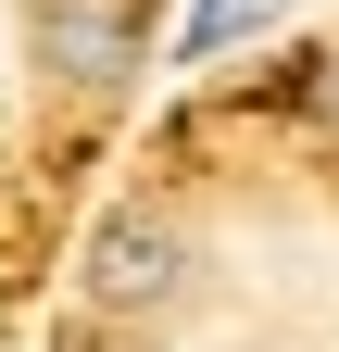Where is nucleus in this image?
Wrapping results in <instances>:
<instances>
[{"mask_svg": "<svg viewBox=\"0 0 339 352\" xmlns=\"http://www.w3.org/2000/svg\"><path fill=\"white\" fill-rule=\"evenodd\" d=\"M176 289H189V239L163 227V214H113L89 239V302L101 315H163Z\"/></svg>", "mask_w": 339, "mask_h": 352, "instance_id": "obj_1", "label": "nucleus"}, {"mask_svg": "<svg viewBox=\"0 0 339 352\" xmlns=\"http://www.w3.org/2000/svg\"><path fill=\"white\" fill-rule=\"evenodd\" d=\"M264 13H277V0H189V38H176V51L189 63H226L239 38H264Z\"/></svg>", "mask_w": 339, "mask_h": 352, "instance_id": "obj_3", "label": "nucleus"}, {"mask_svg": "<svg viewBox=\"0 0 339 352\" xmlns=\"http://www.w3.org/2000/svg\"><path fill=\"white\" fill-rule=\"evenodd\" d=\"M314 113L339 126V51H314Z\"/></svg>", "mask_w": 339, "mask_h": 352, "instance_id": "obj_4", "label": "nucleus"}, {"mask_svg": "<svg viewBox=\"0 0 339 352\" xmlns=\"http://www.w3.org/2000/svg\"><path fill=\"white\" fill-rule=\"evenodd\" d=\"M38 63H63L75 88H113L139 63V13L126 0H38Z\"/></svg>", "mask_w": 339, "mask_h": 352, "instance_id": "obj_2", "label": "nucleus"}]
</instances>
